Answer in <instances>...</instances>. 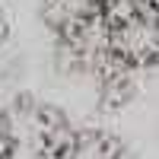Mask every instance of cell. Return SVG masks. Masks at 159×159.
<instances>
[{"instance_id":"cell-1","label":"cell","mask_w":159,"mask_h":159,"mask_svg":"<svg viewBox=\"0 0 159 159\" xmlns=\"http://www.w3.org/2000/svg\"><path fill=\"white\" fill-rule=\"evenodd\" d=\"M64 121L32 99H19L0 115V159H57L67 143Z\"/></svg>"},{"instance_id":"cell-2","label":"cell","mask_w":159,"mask_h":159,"mask_svg":"<svg viewBox=\"0 0 159 159\" xmlns=\"http://www.w3.org/2000/svg\"><path fill=\"white\" fill-rule=\"evenodd\" d=\"M42 13H45V22L57 35H67V32L76 29V25L102 16L105 13V0H45Z\"/></svg>"},{"instance_id":"cell-3","label":"cell","mask_w":159,"mask_h":159,"mask_svg":"<svg viewBox=\"0 0 159 159\" xmlns=\"http://www.w3.org/2000/svg\"><path fill=\"white\" fill-rule=\"evenodd\" d=\"M57 159H124V156L111 137L99 134V130H83V134L67 137Z\"/></svg>"},{"instance_id":"cell-4","label":"cell","mask_w":159,"mask_h":159,"mask_svg":"<svg viewBox=\"0 0 159 159\" xmlns=\"http://www.w3.org/2000/svg\"><path fill=\"white\" fill-rule=\"evenodd\" d=\"M153 10H156V22H159V0H153Z\"/></svg>"}]
</instances>
